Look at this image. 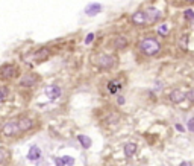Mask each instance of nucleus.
Listing matches in <instances>:
<instances>
[{"instance_id":"10","label":"nucleus","mask_w":194,"mask_h":166,"mask_svg":"<svg viewBox=\"0 0 194 166\" xmlns=\"http://www.w3.org/2000/svg\"><path fill=\"white\" fill-rule=\"evenodd\" d=\"M34 127V120L31 119V117H21L20 120H18V128L20 131H27V129H31Z\"/></svg>"},{"instance_id":"28","label":"nucleus","mask_w":194,"mask_h":166,"mask_svg":"<svg viewBox=\"0 0 194 166\" xmlns=\"http://www.w3.org/2000/svg\"><path fill=\"white\" fill-rule=\"evenodd\" d=\"M179 166H191V163H190V162H182Z\"/></svg>"},{"instance_id":"13","label":"nucleus","mask_w":194,"mask_h":166,"mask_svg":"<svg viewBox=\"0 0 194 166\" xmlns=\"http://www.w3.org/2000/svg\"><path fill=\"white\" fill-rule=\"evenodd\" d=\"M132 21H134L135 24H144V23L147 21L146 12H142V11H138V12H135V14L132 15Z\"/></svg>"},{"instance_id":"18","label":"nucleus","mask_w":194,"mask_h":166,"mask_svg":"<svg viewBox=\"0 0 194 166\" xmlns=\"http://www.w3.org/2000/svg\"><path fill=\"white\" fill-rule=\"evenodd\" d=\"M61 160H62V163H64L65 166H73L74 165V159L70 157V155H65V157H62Z\"/></svg>"},{"instance_id":"21","label":"nucleus","mask_w":194,"mask_h":166,"mask_svg":"<svg viewBox=\"0 0 194 166\" xmlns=\"http://www.w3.org/2000/svg\"><path fill=\"white\" fill-rule=\"evenodd\" d=\"M185 17H187L188 20H194V11L187 9V11H185Z\"/></svg>"},{"instance_id":"2","label":"nucleus","mask_w":194,"mask_h":166,"mask_svg":"<svg viewBox=\"0 0 194 166\" xmlns=\"http://www.w3.org/2000/svg\"><path fill=\"white\" fill-rule=\"evenodd\" d=\"M49 55H50V49H49V47H43V49H38V50H35V52L26 55L23 59L31 66L34 61H44V59H47Z\"/></svg>"},{"instance_id":"9","label":"nucleus","mask_w":194,"mask_h":166,"mask_svg":"<svg viewBox=\"0 0 194 166\" xmlns=\"http://www.w3.org/2000/svg\"><path fill=\"white\" fill-rule=\"evenodd\" d=\"M46 94H47L49 99L55 101V99H58V98L61 96V89H59L58 85H49V87L46 89Z\"/></svg>"},{"instance_id":"7","label":"nucleus","mask_w":194,"mask_h":166,"mask_svg":"<svg viewBox=\"0 0 194 166\" xmlns=\"http://www.w3.org/2000/svg\"><path fill=\"white\" fill-rule=\"evenodd\" d=\"M161 11L156 9V8H149L147 9V12H146V17H147V21H150V23H155V21H158L161 19Z\"/></svg>"},{"instance_id":"25","label":"nucleus","mask_w":194,"mask_h":166,"mask_svg":"<svg viewBox=\"0 0 194 166\" xmlns=\"http://www.w3.org/2000/svg\"><path fill=\"white\" fill-rule=\"evenodd\" d=\"M93 40H94V34H88V35H87V38H85V44H89Z\"/></svg>"},{"instance_id":"8","label":"nucleus","mask_w":194,"mask_h":166,"mask_svg":"<svg viewBox=\"0 0 194 166\" xmlns=\"http://www.w3.org/2000/svg\"><path fill=\"white\" fill-rule=\"evenodd\" d=\"M185 99H187V93L185 92L173 90V92L170 93V101H171L173 104H179V102H182V101H185Z\"/></svg>"},{"instance_id":"3","label":"nucleus","mask_w":194,"mask_h":166,"mask_svg":"<svg viewBox=\"0 0 194 166\" xmlns=\"http://www.w3.org/2000/svg\"><path fill=\"white\" fill-rule=\"evenodd\" d=\"M18 133H20L18 122H14V120H9V122L3 124V127H2V136L12 137V136H17Z\"/></svg>"},{"instance_id":"23","label":"nucleus","mask_w":194,"mask_h":166,"mask_svg":"<svg viewBox=\"0 0 194 166\" xmlns=\"http://www.w3.org/2000/svg\"><path fill=\"white\" fill-rule=\"evenodd\" d=\"M6 94H8V92H6V89H2V90H0V102H3V101H5Z\"/></svg>"},{"instance_id":"29","label":"nucleus","mask_w":194,"mask_h":166,"mask_svg":"<svg viewBox=\"0 0 194 166\" xmlns=\"http://www.w3.org/2000/svg\"><path fill=\"white\" fill-rule=\"evenodd\" d=\"M187 2H188V3H194V0H187Z\"/></svg>"},{"instance_id":"16","label":"nucleus","mask_w":194,"mask_h":166,"mask_svg":"<svg viewBox=\"0 0 194 166\" xmlns=\"http://www.w3.org/2000/svg\"><path fill=\"white\" fill-rule=\"evenodd\" d=\"M137 143H127L126 146H124V154L127 155V157H132L135 152H137Z\"/></svg>"},{"instance_id":"19","label":"nucleus","mask_w":194,"mask_h":166,"mask_svg":"<svg viewBox=\"0 0 194 166\" xmlns=\"http://www.w3.org/2000/svg\"><path fill=\"white\" fill-rule=\"evenodd\" d=\"M158 32H159V35H167V34H168V26H167V24H161Z\"/></svg>"},{"instance_id":"24","label":"nucleus","mask_w":194,"mask_h":166,"mask_svg":"<svg viewBox=\"0 0 194 166\" xmlns=\"http://www.w3.org/2000/svg\"><path fill=\"white\" fill-rule=\"evenodd\" d=\"M187 98H188V99H190L191 102H194V89H191L190 92L187 93Z\"/></svg>"},{"instance_id":"4","label":"nucleus","mask_w":194,"mask_h":166,"mask_svg":"<svg viewBox=\"0 0 194 166\" xmlns=\"http://www.w3.org/2000/svg\"><path fill=\"white\" fill-rule=\"evenodd\" d=\"M97 64L102 69H111V67H114L117 64V59L112 55H100L97 58Z\"/></svg>"},{"instance_id":"20","label":"nucleus","mask_w":194,"mask_h":166,"mask_svg":"<svg viewBox=\"0 0 194 166\" xmlns=\"http://www.w3.org/2000/svg\"><path fill=\"white\" fill-rule=\"evenodd\" d=\"M6 157H8V152H6L3 148H0V163H3V162L6 160Z\"/></svg>"},{"instance_id":"17","label":"nucleus","mask_w":194,"mask_h":166,"mask_svg":"<svg viewBox=\"0 0 194 166\" xmlns=\"http://www.w3.org/2000/svg\"><path fill=\"white\" fill-rule=\"evenodd\" d=\"M77 140L82 143V146H84V148H89V146H91V139L87 137V136H84V134H79V136H77Z\"/></svg>"},{"instance_id":"15","label":"nucleus","mask_w":194,"mask_h":166,"mask_svg":"<svg viewBox=\"0 0 194 166\" xmlns=\"http://www.w3.org/2000/svg\"><path fill=\"white\" fill-rule=\"evenodd\" d=\"M120 89H122V84H120L118 81H111V82L108 84V90H109V93H112V94L118 93Z\"/></svg>"},{"instance_id":"11","label":"nucleus","mask_w":194,"mask_h":166,"mask_svg":"<svg viewBox=\"0 0 194 166\" xmlns=\"http://www.w3.org/2000/svg\"><path fill=\"white\" fill-rule=\"evenodd\" d=\"M102 9H103V8H102L100 3H89L88 6L85 8V14H87V15H96V14H99Z\"/></svg>"},{"instance_id":"14","label":"nucleus","mask_w":194,"mask_h":166,"mask_svg":"<svg viewBox=\"0 0 194 166\" xmlns=\"http://www.w3.org/2000/svg\"><path fill=\"white\" fill-rule=\"evenodd\" d=\"M126 46H127V40H126L124 37L120 35V37L114 38V47H115V49H123V47H126Z\"/></svg>"},{"instance_id":"26","label":"nucleus","mask_w":194,"mask_h":166,"mask_svg":"<svg viewBox=\"0 0 194 166\" xmlns=\"http://www.w3.org/2000/svg\"><path fill=\"white\" fill-rule=\"evenodd\" d=\"M55 163H56V166H65L64 163H62V160L58 159V157H55Z\"/></svg>"},{"instance_id":"6","label":"nucleus","mask_w":194,"mask_h":166,"mask_svg":"<svg viewBox=\"0 0 194 166\" xmlns=\"http://www.w3.org/2000/svg\"><path fill=\"white\" fill-rule=\"evenodd\" d=\"M36 81H38V76H36V75L27 73L20 79V85H21V87H32V85L36 84Z\"/></svg>"},{"instance_id":"12","label":"nucleus","mask_w":194,"mask_h":166,"mask_svg":"<svg viewBox=\"0 0 194 166\" xmlns=\"http://www.w3.org/2000/svg\"><path fill=\"white\" fill-rule=\"evenodd\" d=\"M41 157V151H39V148L36 146V145H34V146L29 148V152H27V159L31 160V162H35V160H38Z\"/></svg>"},{"instance_id":"22","label":"nucleus","mask_w":194,"mask_h":166,"mask_svg":"<svg viewBox=\"0 0 194 166\" xmlns=\"http://www.w3.org/2000/svg\"><path fill=\"white\" fill-rule=\"evenodd\" d=\"M188 131L194 133V117H191V119L188 120Z\"/></svg>"},{"instance_id":"5","label":"nucleus","mask_w":194,"mask_h":166,"mask_svg":"<svg viewBox=\"0 0 194 166\" xmlns=\"http://www.w3.org/2000/svg\"><path fill=\"white\" fill-rule=\"evenodd\" d=\"M15 75H17V69L12 64H5L0 67V78L2 79H11V78H15Z\"/></svg>"},{"instance_id":"1","label":"nucleus","mask_w":194,"mask_h":166,"mask_svg":"<svg viewBox=\"0 0 194 166\" xmlns=\"http://www.w3.org/2000/svg\"><path fill=\"white\" fill-rule=\"evenodd\" d=\"M140 50L144 55H156L161 50V43L155 38H144L140 43Z\"/></svg>"},{"instance_id":"27","label":"nucleus","mask_w":194,"mask_h":166,"mask_svg":"<svg viewBox=\"0 0 194 166\" xmlns=\"http://www.w3.org/2000/svg\"><path fill=\"white\" fill-rule=\"evenodd\" d=\"M117 101H118V104H120V105H123V104H124V98H123V96H120Z\"/></svg>"}]
</instances>
